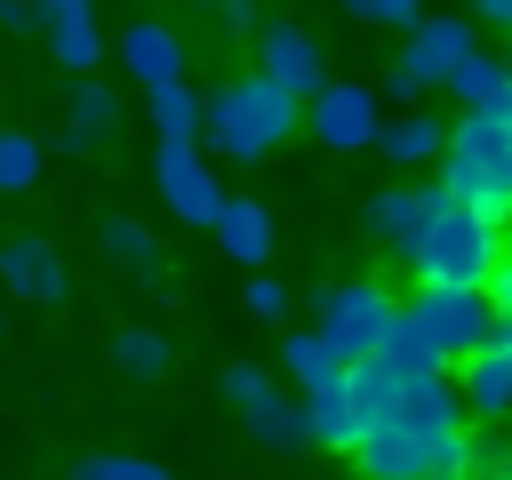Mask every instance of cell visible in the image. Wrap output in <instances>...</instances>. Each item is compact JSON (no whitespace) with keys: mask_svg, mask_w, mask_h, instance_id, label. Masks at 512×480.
<instances>
[{"mask_svg":"<svg viewBox=\"0 0 512 480\" xmlns=\"http://www.w3.org/2000/svg\"><path fill=\"white\" fill-rule=\"evenodd\" d=\"M248 40H256V72H264L272 88H288L296 104H304V96L328 80V48H320L304 24H288V16H264Z\"/></svg>","mask_w":512,"mask_h":480,"instance_id":"10","label":"cell"},{"mask_svg":"<svg viewBox=\"0 0 512 480\" xmlns=\"http://www.w3.org/2000/svg\"><path fill=\"white\" fill-rule=\"evenodd\" d=\"M40 168H48V144L24 128H0V192H32Z\"/></svg>","mask_w":512,"mask_h":480,"instance_id":"26","label":"cell"},{"mask_svg":"<svg viewBox=\"0 0 512 480\" xmlns=\"http://www.w3.org/2000/svg\"><path fill=\"white\" fill-rule=\"evenodd\" d=\"M488 264H496V224H480V216L456 208V200H440L432 224H424L416 248H408V272H416L424 288H480Z\"/></svg>","mask_w":512,"mask_h":480,"instance_id":"4","label":"cell"},{"mask_svg":"<svg viewBox=\"0 0 512 480\" xmlns=\"http://www.w3.org/2000/svg\"><path fill=\"white\" fill-rule=\"evenodd\" d=\"M296 120H312V136H320L328 152H368V144H376L384 104H376V88H368V80H320V88L296 104Z\"/></svg>","mask_w":512,"mask_h":480,"instance_id":"7","label":"cell"},{"mask_svg":"<svg viewBox=\"0 0 512 480\" xmlns=\"http://www.w3.org/2000/svg\"><path fill=\"white\" fill-rule=\"evenodd\" d=\"M464 112H488V120H512V72H504V56H488V48H472L448 80H440Z\"/></svg>","mask_w":512,"mask_h":480,"instance_id":"17","label":"cell"},{"mask_svg":"<svg viewBox=\"0 0 512 480\" xmlns=\"http://www.w3.org/2000/svg\"><path fill=\"white\" fill-rule=\"evenodd\" d=\"M288 128H296V96L272 88L264 72H240L216 96H200V136L224 160H264L272 144H288Z\"/></svg>","mask_w":512,"mask_h":480,"instance_id":"3","label":"cell"},{"mask_svg":"<svg viewBox=\"0 0 512 480\" xmlns=\"http://www.w3.org/2000/svg\"><path fill=\"white\" fill-rule=\"evenodd\" d=\"M336 376H344V368H336ZM336 376L296 392V424H304V448H312V440H320V448H352V440H360V432H352V408H344V384H336Z\"/></svg>","mask_w":512,"mask_h":480,"instance_id":"18","label":"cell"},{"mask_svg":"<svg viewBox=\"0 0 512 480\" xmlns=\"http://www.w3.org/2000/svg\"><path fill=\"white\" fill-rule=\"evenodd\" d=\"M40 24V0H0V32H32Z\"/></svg>","mask_w":512,"mask_h":480,"instance_id":"34","label":"cell"},{"mask_svg":"<svg viewBox=\"0 0 512 480\" xmlns=\"http://www.w3.org/2000/svg\"><path fill=\"white\" fill-rule=\"evenodd\" d=\"M112 128H120V96L104 80L72 72V88H64V152H96V144H112Z\"/></svg>","mask_w":512,"mask_h":480,"instance_id":"15","label":"cell"},{"mask_svg":"<svg viewBox=\"0 0 512 480\" xmlns=\"http://www.w3.org/2000/svg\"><path fill=\"white\" fill-rule=\"evenodd\" d=\"M472 48H480V24H472V16H416L400 64L384 72V96H392V104H424Z\"/></svg>","mask_w":512,"mask_h":480,"instance_id":"5","label":"cell"},{"mask_svg":"<svg viewBox=\"0 0 512 480\" xmlns=\"http://www.w3.org/2000/svg\"><path fill=\"white\" fill-rule=\"evenodd\" d=\"M152 184H160V200H168L176 224H208L216 200H224V184H216V168L200 160V144H160V152H152Z\"/></svg>","mask_w":512,"mask_h":480,"instance_id":"11","label":"cell"},{"mask_svg":"<svg viewBox=\"0 0 512 480\" xmlns=\"http://www.w3.org/2000/svg\"><path fill=\"white\" fill-rule=\"evenodd\" d=\"M152 96V136L160 144H192L200 136V88L192 80H160V88H144Z\"/></svg>","mask_w":512,"mask_h":480,"instance_id":"23","label":"cell"},{"mask_svg":"<svg viewBox=\"0 0 512 480\" xmlns=\"http://www.w3.org/2000/svg\"><path fill=\"white\" fill-rule=\"evenodd\" d=\"M208 8H216V32H232V40L256 32V0H208Z\"/></svg>","mask_w":512,"mask_h":480,"instance_id":"33","label":"cell"},{"mask_svg":"<svg viewBox=\"0 0 512 480\" xmlns=\"http://www.w3.org/2000/svg\"><path fill=\"white\" fill-rule=\"evenodd\" d=\"M416 328H424V344L440 352V368L456 360V352H472L480 336H488V320H496V304L480 296V288H424L416 304H400Z\"/></svg>","mask_w":512,"mask_h":480,"instance_id":"9","label":"cell"},{"mask_svg":"<svg viewBox=\"0 0 512 480\" xmlns=\"http://www.w3.org/2000/svg\"><path fill=\"white\" fill-rule=\"evenodd\" d=\"M168 480H176V472H168Z\"/></svg>","mask_w":512,"mask_h":480,"instance_id":"37","label":"cell"},{"mask_svg":"<svg viewBox=\"0 0 512 480\" xmlns=\"http://www.w3.org/2000/svg\"><path fill=\"white\" fill-rule=\"evenodd\" d=\"M440 120L432 112H400V120H376V144L368 152H384L392 168H424V160H440Z\"/></svg>","mask_w":512,"mask_h":480,"instance_id":"19","label":"cell"},{"mask_svg":"<svg viewBox=\"0 0 512 480\" xmlns=\"http://www.w3.org/2000/svg\"><path fill=\"white\" fill-rule=\"evenodd\" d=\"M344 16H352V24H384V32H408V24L424 16V0H344Z\"/></svg>","mask_w":512,"mask_h":480,"instance_id":"31","label":"cell"},{"mask_svg":"<svg viewBox=\"0 0 512 480\" xmlns=\"http://www.w3.org/2000/svg\"><path fill=\"white\" fill-rule=\"evenodd\" d=\"M456 472H464V480H512V440H504V424H464Z\"/></svg>","mask_w":512,"mask_h":480,"instance_id":"25","label":"cell"},{"mask_svg":"<svg viewBox=\"0 0 512 480\" xmlns=\"http://www.w3.org/2000/svg\"><path fill=\"white\" fill-rule=\"evenodd\" d=\"M336 384H344V408H352V432H368V424H376V416H384V408L400 400V376H392L384 360H344V376H336Z\"/></svg>","mask_w":512,"mask_h":480,"instance_id":"21","label":"cell"},{"mask_svg":"<svg viewBox=\"0 0 512 480\" xmlns=\"http://www.w3.org/2000/svg\"><path fill=\"white\" fill-rule=\"evenodd\" d=\"M208 232H216V240H224V256H232V264H248V272L272 256V208H264V200H248V192H224V200H216V216H208Z\"/></svg>","mask_w":512,"mask_h":480,"instance_id":"16","label":"cell"},{"mask_svg":"<svg viewBox=\"0 0 512 480\" xmlns=\"http://www.w3.org/2000/svg\"><path fill=\"white\" fill-rule=\"evenodd\" d=\"M40 40H48V56H56L64 72H96V64H104L96 16H56V24H40Z\"/></svg>","mask_w":512,"mask_h":480,"instance_id":"24","label":"cell"},{"mask_svg":"<svg viewBox=\"0 0 512 480\" xmlns=\"http://www.w3.org/2000/svg\"><path fill=\"white\" fill-rule=\"evenodd\" d=\"M0 288L24 296V304H64V256L48 240H0Z\"/></svg>","mask_w":512,"mask_h":480,"instance_id":"14","label":"cell"},{"mask_svg":"<svg viewBox=\"0 0 512 480\" xmlns=\"http://www.w3.org/2000/svg\"><path fill=\"white\" fill-rule=\"evenodd\" d=\"M368 360H384L400 384H416V376H440V352L424 344V328H416L400 304H392V320H384V336H376V352H368Z\"/></svg>","mask_w":512,"mask_h":480,"instance_id":"20","label":"cell"},{"mask_svg":"<svg viewBox=\"0 0 512 480\" xmlns=\"http://www.w3.org/2000/svg\"><path fill=\"white\" fill-rule=\"evenodd\" d=\"M104 256L112 264H160V240H152V224H136V216H104Z\"/></svg>","mask_w":512,"mask_h":480,"instance_id":"28","label":"cell"},{"mask_svg":"<svg viewBox=\"0 0 512 480\" xmlns=\"http://www.w3.org/2000/svg\"><path fill=\"white\" fill-rule=\"evenodd\" d=\"M104 56H120V72L128 80H144V88H160V80H184V32L176 24H160V16H136L120 40H104Z\"/></svg>","mask_w":512,"mask_h":480,"instance_id":"12","label":"cell"},{"mask_svg":"<svg viewBox=\"0 0 512 480\" xmlns=\"http://www.w3.org/2000/svg\"><path fill=\"white\" fill-rule=\"evenodd\" d=\"M112 360H120L128 376H168V360H176V344H168L160 328H120V344H112Z\"/></svg>","mask_w":512,"mask_h":480,"instance_id":"27","label":"cell"},{"mask_svg":"<svg viewBox=\"0 0 512 480\" xmlns=\"http://www.w3.org/2000/svg\"><path fill=\"white\" fill-rule=\"evenodd\" d=\"M464 400H456V384H448V368L440 376H416V384H400V400L352 440V456H360V472L368 480H416V472H456V440H464Z\"/></svg>","mask_w":512,"mask_h":480,"instance_id":"1","label":"cell"},{"mask_svg":"<svg viewBox=\"0 0 512 480\" xmlns=\"http://www.w3.org/2000/svg\"><path fill=\"white\" fill-rule=\"evenodd\" d=\"M472 24H488V32H504V24H512V0H472Z\"/></svg>","mask_w":512,"mask_h":480,"instance_id":"35","label":"cell"},{"mask_svg":"<svg viewBox=\"0 0 512 480\" xmlns=\"http://www.w3.org/2000/svg\"><path fill=\"white\" fill-rule=\"evenodd\" d=\"M448 368H456L448 384H456V400H464L472 424H504V416H512V320H504V312H496L488 336H480L472 352H456Z\"/></svg>","mask_w":512,"mask_h":480,"instance_id":"6","label":"cell"},{"mask_svg":"<svg viewBox=\"0 0 512 480\" xmlns=\"http://www.w3.org/2000/svg\"><path fill=\"white\" fill-rule=\"evenodd\" d=\"M240 408V424H248V440H264V448H304V424H296V400L272 384V392H256V400H232Z\"/></svg>","mask_w":512,"mask_h":480,"instance_id":"22","label":"cell"},{"mask_svg":"<svg viewBox=\"0 0 512 480\" xmlns=\"http://www.w3.org/2000/svg\"><path fill=\"white\" fill-rule=\"evenodd\" d=\"M240 296H248V312H256V320H280V312H288V288H280L264 264L248 272V288H240Z\"/></svg>","mask_w":512,"mask_h":480,"instance_id":"32","label":"cell"},{"mask_svg":"<svg viewBox=\"0 0 512 480\" xmlns=\"http://www.w3.org/2000/svg\"><path fill=\"white\" fill-rule=\"evenodd\" d=\"M440 200L472 208L480 224H504L512 216V120L464 112L440 136Z\"/></svg>","mask_w":512,"mask_h":480,"instance_id":"2","label":"cell"},{"mask_svg":"<svg viewBox=\"0 0 512 480\" xmlns=\"http://www.w3.org/2000/svg\"><path fill=\"white\" fill-rule=\"evenodd\" d=\"M384 320H392V296L384 288H368V280H336L328 296H320V344L336 352V360H368L376 352V336H384Z\"/></svg>","mask_w":512,"mask_h":480,"instance_id":"8","label":"cell"},{"mask_svg":"<svg viewBox=\"0 0 512 480\" xmlns=\"http://www.w3.org/2000/svg\"><path fill=\"white\" fill-rule=\"evenodd\" d=\"M432 208H440V184H392V192L368 200V232L408 264V248H416V232L432 224Z\"/></svg>","mask_w":512,"mask_h":480,"instance_id":"13","label":"cell"},{"mask_svg":"<svg viewBox=\"0 0 512 480\" xmlns=\"http://www.w3.org/2000/svg\"><path fill=\"white\" fill-rule=\"evenodd\" d=\"M280 360H288V376H296V384H328V376L344 368V360H336V352L320 344V328H304V336H288V344H280Z\"/></svg>","mask_w":512,"mask_h":480,"instance_id":"29","label":"cell"},{"mask_svg":"<svg viewBox=\"0 0 512 480\" xmlns=\"http://www.w3.org/2000/svg\"><path fill=\"white\" fill-rule=\"evenodd\" d=\"M64 480H168V464H152V456H80Z\"/></svg>","mask_w":512,"mask_h":480,"instance_id":"30","label":"cell"},{"mask_svg":"<svg viewBox=\"0 0 512 480\" xmlns=\"http://www.w3.org/2000/svg\"><path fill=\"white\" fill-rule=\"evenodd\" d=\"M416 480H464V472H416Z\"/></svg>","mask_w":512,"mask_h":480,"instance_id":"36","label":"cell"}]
</instances>
